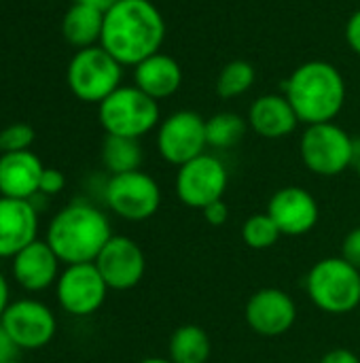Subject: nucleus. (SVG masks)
<instances>
[{
    "mask_svg": "<svg viewBox=\"0 0 360 363\" xmlns=\"http://www.w3.org/2000/svg\"><path fill=\"white\" fill-rule=\"evenodd\" d=\"M166 19L151 0H119L104 13L100 45L121 64L136 66L161 51Z\"/></svg>",
    "mask_w": 360,
    "mask_h": 363,
    "instance_id": "nucleus-1",
    "label": "nucleus"
},
{
    "mask_svg": "<svg viewBox=\"0 0 360 363\" xmlns=\"http://www.w3.org/2000/svg\"><path fill=\"white\" fill-rule=\"evenodd\" d=\"M284 96L299 123H329L335 121L346 104V79L335 64L310 60L299 64L284 81Z\"/></svg>",
    "mask_w": 360,
    "mask_h": 363,
    "instance_id": "nucleus-2",
    "label": "nucleus"
},
{
    "mask_svg": "<svg viewBox=\"0 0 360 363\" xmlns=\"http://www.w3.org/2000/svg\"><path fill=\"white\" fill-rule=\"evenodd\" d=\"M110 238L112 230L108 217L93 204L76 200L55 213L45 240L64 266H72L93 264Z\"/></svg>",
    "mask_w": 360,
    "mask_h": 363,
    "instance_id": "nucleus-3",
    "label": "nucleus"
},
{
    "mask_svg": "<svg viewBox=\"0 0 360 363\" xmlns=\"http://www.w3.org/2000/svg\"><path fill=\"white\" fill-rule=\"evenodd\" d=\"M306 289L316 308L327 315H348L360 304V270L339 257L316 262L308 277Z\"/></svg>",
    "mask_w": 360,
    "mask_h": 363,
    "instance_id": "nucleus-4",
    "label": "nucleus"
},
{
    "mask_svg": "<svg viewBox=\"0 0 360 363\" xmlns=\"http://www.w3.org/2000/svg\"><path fill=\"white\" fill-rule=\"evenodd\" d=\"M98 117L106 134L142 138L161 123L159 102L136 85H121L98 104Z\"/></svg>",
    "mask_w": 360,
    "mask_h": 363,
    "instance_id": "nucleus-5",
    "label": "nucleus"
},
{
    "mask_svg": "<svg viewBox=\"0 0 360 363\" xmlns=\"http://www.w3.org/2000/svg\"><path fill=\"white\" fill-rule=\"evenodd\" d=\"M68 87L70 91L89 104H100L115 89L121 87L123 66L102 47L93 45L79 49L68 64Z\"/></svg>",
    "mask_w": 360,
    "mask_h": 363,
    "instance_id": "nucleus-6",
    "label": "nucleus"
},
{
    "mask_svg": "<svg viewBox=\"0 0 360 363\" xmlns=\"http://www.w3.org/2000/svg\"><path fill=\"white\" fill-rule=\"evenodd\" d=\"M299 155L312 174L337 177L354 166V138L335 121L306 125Z\"/></svg>",
    "mask_w": 360,
    "mask_h": 363,
    "instance_id": "nucleus-7",
    "label": "nucleus"
},
{
    "mask_svg": "<svg viewBox=\"0 0 360 363\" xmlns=\"http://www.w3.org/2000/svg\"><path fill=\"white\" fill-rule=\"evenodd\" d=\"M104 202L125 221H146L161 206V187L142 170L112 174L104 185Z\"/></svg>",
    "mask_w": 360,
    "mask_h": 363,
    "instance_id": "nucleus-8",
    "label": "nucleus"
},
{
    "mask_svg": "<svg viewBox=\"0 0 360 363\" xmlns=\"http://www.w3.org/2000/svg\"><path fill=\"white\" fill-rule=\"evenodd\" d=\"M206 147V119L197 111H174L157 125V151L172 166L199 157Z\"/></svg>",
    "mask_w": 360,
    "mask_h": 363,
    "instance_id": "nucleus-9",
    "label": "nucleus"
},
{
    "mask_svg": "<svg viewBox=\"0 0 360 363\" xmlns=\"http://www.w3.org/2000/svg\"><path fill=\"white\" fill-rule=\"evenodd\" d=\"M229 185V172L225 164L210 153L178 166L176 172V196L185 206L204 211L208 204L223 200Z\"/></svg>",
    "mask_w": 360,
    "mask_h": 363,
    "instance_id": "nucleus-10",
    "label": "nucleus"
},
{
    "mask_svg": "<svg viewBox=\"0 0 360 363\" xmlns=\"http://www.w3.org/2000/svg\"><path fill=\"white\" fill-rule=\"evenodd\" d=\"M0 323L19 351L45 349L57 332V319L53 311L45 302L32 298L11 302L0 317Z\"/></svg>",
    "mask_w": 360,
    "mask_h": 363,
    "instance_id": "nucleus-11",
    "label": "nucleus"
},
{
    "mask_svg": "<svg viewBox=\"0 0 360 363\" xmlns=\"http://www.w3.org/2000/svg\"><path fill=\"white\" fill-rule=\"evenodd\" d=\"M95 264H72L66 266L55 283V296L64 313L72 317H89L102 308L108 296Z\"/></svg>",
    "mask_w": 360,
    "mask_h": 363,
    "instance_id": "nucleus-12",
    "label": "nucleus"
},
{
    "mask_svg": "<svg viewBox=\"0 0 360 363\" xmlns=\"http://www.w3.org/2000/svg\"><path fill=\"white\" fill-rule=\"evenodd\" d=\"M95 268L100 270L108 289L129 291L134 289L146 272V257L142 247L129 236H115L104 245L95 257Z\"/></svg>",
    "mask_w": 360,
    "mask_h": 363,
    "instance_id": "nucleus-13",
    "label": "nucleus"
},
{
    "mask_svg": "<svg viewBox=\"0 0 360 363\" xmlns=\"http://www.w3.org/2000/svg\"><path fill=\"white\" fill-rule=\"evenodd\" d=\"M244 317L255 334L278 338L293 330L297 321V304L284 289L263 287L248 298Z\"/></svg>",
    "mask_w": 360,
    "mask_h": 363,
    "instance_id": "nucleus-14",
    "label": "nucleus"
},
{
    "mask_svg": "<svg viewBox=\"0 0 360 363\" xmlns=\"http://www.w3.org/2000/svg\"><path fill=\"white\" fill-rule=\"evenodd\" d=\"M267 215L274 219L282 236H303L312 232L320 219L316 198L297 185L278 189L267 202Z\"/></svg>",
    "mask_w": 360,
    "mask_h": 363,
    "instance_id": "nucleus-15",
    "label": "nucleus"
},
{
    "mask_svg": "<svg viewBox=\"0 0 360 363\" xmlns=\"http://www.w3.org/2000/svg\"><path fill=\"white\" fill-rule=\"evenodd\" d=\"M59 266L62 262L47 240H34L11 257V274L15 283L30 294H38L55 285L62 274Z\"/></svg>",
    "mask_w": 360,
    "mask_h": 363,
    "instance_id": "nucleus-16",
    "label": "nucleus"
},
{
    "mask_svg": "<svg viewBox=\"0 0 360 363\" xmlns=\"http://www.w3.org/2000/svg\"><path fill=\"white\" fill-rule=\"evenodd\" d=\"M34 240H38V213L34 204L0 196V257H15Z\"/></svg>",
    "mask_w": 360,
    "mask_h": 363,
    "instance_id": "nucleus-17",
    "label": "nucleus"
},
{
    "mask_svg": "<svg viewBox=\"0 0 360 363\" xmlns=\"http://www.w3.org/2000/svg\"><path fill=\"white\" fill-rule=\"evenodd\" d=\"M248 128L261 138L278 140L293 134L299 125V117L293 111L284 94H263L248 108Z\"/></svg>",
    "mask_w": 360,
    "mask_h": 363,
    "instance_id": "nucleus-18",
    "label": "nucleus"
},
{
    "mask_svg": "<svg viewBox=\"0 0 360 363\" xmlns=\"http://www.w3.org/2000/svg\"><path fill=\"white\" fill-rule=\"evenodd\" d=\"M42 162L32 151L0 153V196L32 200L40 189Z\"/></svg>",
    "mask_w": 360,
    "mask_h": 363,
    "instance_id": "nucleus-19",
    "label": "nucleus"
},
{
    "mask_svg": "<svg viewBox=\"0 0 360 363\" xmlns=\"http://www.w3.org/2000/svg\"><path fill=\"white\" fill-rule=\"evenodd\" d=\"M134 85L157 102L172 98L182 85V66L176 57L157 51L134 66Z\"/></svg>",
    "mask_w": 360,
    "mask_h": 363,
    "instance_id": "nucleus-20",
    "label": "nucleus"
},
{
    "mask_svg": "<svg viewBox=\"0 0 360 363\" xmlns=\"http://www.w3.org/2000/svg\"><path fill=\"white\" fill-rule=\"evenodd\" d=\"M102 28H104V11L81 2H74L62 19V34L76 49L100 45Z\"/></svg>",
    "mask_w": 360,
    "mask_h": 363,
    "instance_id": "nucleus-21",
    "label": "nucleus"
},
{
    "mask_svg": "<svg viewBox=\"0 0 360 363\" xmlns=\"http://www.w3.org/2000/svg\"><path fill=\"white\" fill-rule=\"evenodd\" d=\"M212 353L210 336L204 328L187 323L174 330L168 342V359L172 363H208Z\"/></svg>",
    "mask_w": 360,
    "mask_h": 363,
    "instance_id": "nucleus-22",
    "label": "nucleus"
},
{
    "mask_svg": "<svg viewBox=\"0 0 360 363\" xmlns=\"http://www.w3.org/2000/svg\"><path fill=\"white\" fill-rule=\"evenodd\" d=\"M142 160H144V151L138 138L106 134L102 143V164L110 172V177L140 170Z\"/></svg>",
    "mask_w": 360,
    "mask_h": 363,
    "instance_id": "nucleus-23",
    "label": "nucleus"
},
{
    "mask_svg": "<svg viewBox=\"0 0 360 363\" xmlns=\"http://www.w3.org/2000/svg\"><path fill=\"white\" fill-rule=\"evenodd\" d=\"M248 132V119L233 111H219L206 119V140L212 149H233Z\"/></svg>",
    "mask_w": 360,
    "mask_h": 363,
    "instance_id": "nucleus-24",
    "label": "nucleus"
},
{
    "mask_svg": "<svg viewBox=\"0 0 360 363\" xmlns=\"http://www.w3.org/2000/svg\"><path fill=\"white\" fill-rule=\"evenodd\" d=\"M255 79H257V70L248 60H240V57L231 60L216 74V81H214L216 96L223 100L240 98L252 89Z\"/></svg>",
    "mask_w": 360,
    "mask_h": 363,
    "instance_id": "nucleus-25",
    "label": "nucleus"
},
{
    "mask_svg": "<svg viewBox=\"0 0 360 363\" xmlns=\"http://www.w3.org/2000/svg\"><path fill=\"white\" fill-rule=\"evenodd\" d=\"M280 236H282V232L278 230V225L274 223V219L267 213L252 215L242 225V240L246 242V247H250L255 251L272 249L280 240Z\"/></svg>",
    "mask_w": 360,
    "mask_h": 363,
    "instance_id": "nucleus-26",
    "label": "nucleus"
},
{
    "mask_svg": "<svg viewBox=\"0 0 360 363\" xmlns=\"http://www.w3.org/2000/svg\"><path fill=\"white\" fill-rule=\"evenodd\" d=\"M34 143V130L28 123H13L0 130V153L30 151Z\"/></svg>",
    "mask_w": 360,
    "mask_h": 363,
    "instance_id": "nucleus-27",
    "label": "nucleus"
},
{
    "mask_svg": "<svg viewBox=\"0 0 360 363\" xmlns=\"http://www.w3.org/2000/svg\"><path fill=\"white\" fill-rule=\"evenodd\" d=\"M66 187V177L57 168H45L40 177V189L38 194L42 196H57Z\"/></svg>",
    "mask_w": 360,
    "mask_h": 363,
    "instance_id": "nucleus-28",
    "label": "nucleus"
},
{
    "mask_svg": "<svg viewBox=\"0 0 360 363\" xmlns=\"http://www.w3.org/2000/svg\"><path fill=\"white\" fill-rule=\"evenodd\" d=\"M342 257L360 270V225L352 228L342 242Z\"/></svg>",
    "mask_w": 360,
    "mask_h": 363,
    "instance_id": "nucleus-29",
    "label": "nucleus"
},
{
    "mask_svg": "<svg viewBox=\"0 0 360 363\" xmlns=\"http://www.w3.org/2000/svg\"><path fill=\"white\" fill-rule=\"evenodd\" d=\"M202 215H204V219H206L208 225L221 228V225L227 223V219H229V206L225 204V200H216V202L208 204V206L202 211Z\"/></svg>",
    "mask_w": 360,
    "mask_h": 363,
    "instance_id": "nucleus-30",
    "label": "nucleus"
},
{
    "mask_svg": "<svg viewBox=\"0 0 360 363\" xmlns=\"http://www.w3.org/2000/svg\"><path fill=\"white\" fill-rule=\"evenodd\" d=\"M346 43L356 55H360V9H356L350 15V19L346 23Z\"/></svg>",
    "mask_w": 360,
    "mask_h": 363,
    "instance_id": "nucleus-31",
    "label": "nucleus"
},
{
    "mask_svg": "<svg viewBox=\"0 0 360 363\" xmlns=\"http://www.w3.org/2000/svg\"><path fill=\"white\" fill-rule=\"evenodd\" d=\"M320 363H360L359 355L350 349H331L329 353L323 355Z\"/></svg>",
    "mask_w": 360,
    "mask_h": 363,
    "instance_id": "nucleus-32",
    "label": "nucleus"
},
{
    "mask_svg": "<svg viewBox=\"0 0 360 363\" xmlns=\"http://www.w3.org/2000/svg\"><path fill=\"white\" fill-rule=\"evenodd\" d=\"M17 353H19V349L15 347V342L11 340V336L4 332V328L0 323V363L15 362Z\"/></svg>",
    "mask_w": 360,
    "mask_h": 363,
    "instance_id": "nucleus-33",
    "label": "nucleus"
},
{
    "mask_svg": "<svg viewBox=\"0 0 360 363\" xmlns=\"http://www.w3.org/2000/svg\"><path fill=\"white\" fill-rule=\"evenodd\" d=\"M11 304V291H8V281L6 277L0 272V317L4 315L6 306Z\"/></svg>",
    "mask_w": 360,
    "mask_h": 363,
    "instance_id": "nucleus-34",
    "label": "nucleus"
},
{
    "mask_svg": "<svg viewBox=\"0 0 360 363\" xmlns=\"http://www.w3.org/2000/svg\"><path fill=\"white\" fill-rule=\"evenodd\" d=\"M74 2H81V4H87V6H93V9H100V11H108L115 2L119 0H74Z\"/></svg>",
    "mask_w": 360,
    "mask_h": 363,
    "instance_id": "nucleus-35",
    "label": "nucleus"
},
{
    "mask_svg": "<svg viewBox=\"0 0 360 363\" xmlns=\"http://www.w3.org/2000/svg\"><path fill=\"white\" fill-rule=\"evenodd\" d=\"M354 168L360 179V138H354Z\"/></svg>",
    "mask_w": 360,
    "mask_h": 363,
    "instance_id": "nucleus-36",
    "label": "nucleus"
},
{
    "mask_svg": "<svg viewBox=\"0 0 360 363\" xmlns=\"http://www.w3.org/2000/svg\"><path fill=\"white\" fill-rule=\"evenodd\" d=\"M138 363H172L168 357H146V359H142V362Z\"/></svg>",
    "mask_w": 360,
    "mask_h": 363,
    "instance_id": "nucleus-37",
    "label": "nucleus"
},
{
    "mask_svg": "<svg viewBox=\"0 0 360 363\" xmlns=\"http://www.w3.org/2000/svg\"><path fill=\"white\" fill-rule=\"evenodd\" d=\"M8 363H19V362H17V359H15V362H8Z\"/></svg>",
    "mask_w": 360,
    "mask_h": 363,
    "instance_id": "nucleus-38",
    "label": "nucleus"
}]
</instances>
